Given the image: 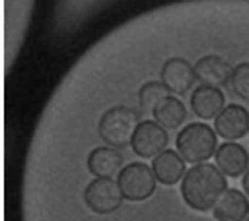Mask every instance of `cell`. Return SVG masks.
<instances>
[{"label":"cell","instance_id":"ba28073f","mask_svg":"<svg viewBox=\"0 0 249 221\" xmlns=\"http://www.w3.org/2000/svg\"><path fill=\"white\" fill-rule=\"evenodd\" d=\"M228 89L233 97L241 101H249V62H239L231 68Z\"/></svg>","mask_w":249,"mask_h":221},{"label":"cell","instance_id":"52a82bcc","mask_svg":"<svg viewBox=\"0 0 249 221\" xmlns=\"http://www.w3.org/2000/svg\"><path fill=\"white\" fill-rule=\"evenodd\" d=\"M212 211L218 221H245L249 217V198L237 188H228Z\"/></svg>","mask_w":249,"mask_h":221},{"label":"cell","instance_id":"277c9868","mask_svg":"<svg viewBox=\"0 0 249 221\" xmlns=\"http://www.w3.org/2000/svg\"><path fill=\"white\" fill-rule=\"evenodd\" d=\"M214 132L224 142H235L249 134V110L239 103H226L222 112L212 120Z\"/></svg>","mask_w":249,"mask_h":221},{"label":"cell","instance_id":"3957f363","mask_svg":"<svg viewBox=\"0 0 249 221\" xmlns=\"http://www.w3.org/2000/svg\"><path fill=\"white\" fill-rule=\"evenodd\" d=\"M189 107L195 116H198L200 120L212 122L226 107V93L222 87L206 85L196 79L195 87L189 91Z\"/></svg>","mask_w":249,"mask_h":221},{"label":"cell","instance_id":"8992f818","mask_svg":"<svg viewBox=\"0 0 249 221\" xmlns=\"http://www.w3.org/2000/svg\"><path fill=\"white\" fill-rule=\"evenodd\" d=\"M214 165L226 178H235L249 169V153L237 142H224L218 143V149L214 153Z\"/></svg>","mask_w":249,"mask_h":221},{"label":"cell","instance_id":"6da1fadb","mask_svg":"<svg viewBox=\"0 0 249 221\" xmlns=\"http://www.w3.org/2000/svg\"><path fill=\"white\" fill-rule=\"evenodd\" d=\"M228 188H230L228 178L210 161L189 165L187 173L179 182V192L183 202L198 213H210L218 198Z\"/></svg>","mask_w":249,"mask_h":221},{"label":"cell","instance_id":"7a4b0ae2","mask_svg":"<svg viewBox=\"0 0 249 221\" xmlns=\"http://www.w3.org/2000/svg\"><path fill=\"white\" fill-rule=\"evenodd\" d=\"M173 143L189 165H196L214 159V153L218 149V136L210 122L200 120L191 110L185 124L173 130Z\"/></svg>","mask_w":249,"mask_h":221},{"label":"cell","instance_id":"5b68a950","mask_svg":"<svg viewBox=\"0 0 249 221\" xmlns=\"http://www.w3.org/2000/svg\"><path fill=\"white\" fill-rule=\"evenodd\" d=\"M231 64L216 52H202L195 56V76L200 83L214 87H228L231 76Z\"/></svg>","mask_w":249,"mask_h":221},{"label":"cell","instance_id":"30bf717a","mask_svg":"<svg viewBox=\"0 0 249 221\" xmlns=\"http://www.w3.org/2000/svg\"><path fill=\"white\" fill-rule=\"evenodd\" d=\"M245 221H249V217H247V219H245Z\"/></svg>","mask_w":249,"mask_h":221},{"label":"cell","instance_id":"9c48e42d","mask_svg":"<svg viewBox=\"0 0 249 221\" xmlns=\"http://www.w3.org/2000/svg\"><path fill=\"white\" fill-rule=\"evenodd\" d=\"M241 186H243V194L249 198V169L243 173V178H241Z\"/></svg>","mask_w":249,"mask_h":221}]
</instances>
